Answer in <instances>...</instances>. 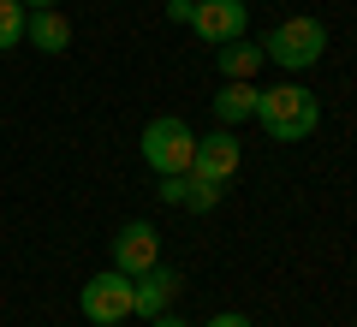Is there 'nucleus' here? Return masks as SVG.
<instances>
[{
  "mask_svg": "<svg viewBox=\"0 0 357 327\" xmlns=\"http://www.w3.org/2000/svg\"><path fill=\"white\" fill-rule=\"evenodd\" d=\"M256 126L274 143H304L310 131L321 126V101L310 96L304 84H274L256 96Z\"/></svg>",
  "mask_w": 357,
  "mask_h": 327,
  "instance_id": "obj_1",
  "label": "nucleus"
},
{
  "mask_svg": "<svg viewBox=\"0 0 357 327\" xmlns=\"http://www.w3.org/2000/svg\"><path fill=\"white\" fill-rule=\"evenodd\" d=\"M262 54L280 72H310V66L328 54V24L321 18H286V24H274L262 36Z\"/></svg>",
  "mask_w": 357,
  "mask_h": 327,
  "instance_id": "obj_2",
  "label": "nucleus"
},
{
  "mask_svg": "<svg viewBox=\"0 0 357 327\" xmlns=\"http://www.w3.org/2000/svg\"><path fill=\"white\" fill-rule=\"evenodd\" d=\"M143 161H149V173L161 178V173H191V155H197V131L185 126L178 114H161V119H149L143 126Z\"/></svg>",
  "mask_w": 357,
  "mask_h": 327,
  "instance_id": "obj_3",
  "label": "nucleus"
},
{
  "mask_svg": "<svg viewBox=\"0 0 357 327\" xmlns=\"http://www.w3.org/2000/svg\"><path fill=\"white\" fill-rule=\"evenodd\" d=\"M77 310H84V321H96V327H119L131 315V274H119V268L89 274L84 291H77Z\"/></svg>",
  "mask_w": 357,
  "mask_h": 327,
  "instance_id": "obj_4",
  "label": "nucleus"
},
{
  "mask_svg": "<svg viewBox=\"0 0 357 327\" xmlns=\"http://www.w3.org/2000/svg\"><path fill=\"white\" fill-rule=\"evenodd\" d=\"M191 30L203 42H238V36H250V6L244 0H197L191 6Z\"/></svg>",
  "mask_w": 357,
  "mask_h": 327,
  "instance_id": "obj_5",
  "label": "nucleus"
},
{
  "mask_svg": "<svg viewBox=\"0 0 357 327\" xmlns=\"http://www.w3.org/2000/svg\"><path fill=\"white\" fill-rule=\"evenodd\" d=\"M238 161H244L238 137H232V126H220V131H208V137H197L191 173H197V178H215V185H227V178L238 173Z\"/></svg>",
  "mask_w": 357,
  "mask_h": 327,
  "instance_id": "obj_6",
  "label": "nucleus"
},
{
  "mask_svg": "<svg viewBox=\"0 0 357 327\" xmlns=\"http://www.w3.org/2000/svg\"><path fill=\"white\" fill-rule=\"evenodd\" d=\"M155 262H161V232H155L149 220H131V227H119V238H114V268H119V274L137 280L143 268H155Z\"/></svg>",
  "mask_w": 357,
  "mask_h": 327,
  "instance_id": "obj_7",
  "label": "nucleus"
},
{
  "mask_svg": "<svg viewBox=\"0 0 357 327\" xmlns=\"http://www.w3.org/2000/svg\"><path fill=\"white\" fill-rule=\"evenodd\" d=\"M178 298V274L167 262L143 268L137 280H131V315H143V321H155V315H167V303Z\"/></svg>",
  "mask_w": 357,
  "mask_h": 327,
  "instance_id": "obj_8",
  "label": "nucleus"
},
{
  "mask_svg": "<svg viewBox=\"0 0 357 327\" xmlns=\"http://www.w3.org/2000/svg\"><path fill=\"white\" fill-rule=\"evenodd\" d=\"M24 42H36L42 54H66V48H72V24H66L60 6H36V13H30Z\"/></svg>",
  "mask_w": 357,
  "mask_h": 327,
  "instance_id": "obj_9",
  "label": "nucleus"
},
{
  "mask_svg": "<svg viewBox=\"0 0 357 327\" xmlns=\"http://www.w3.org/2000/svg\"><path fill=\"white\" fill-rule=\"evenodd\" d=\"M256 96H262V89H256L250 77H227V89L215 96V119H220V126H244V119H256Z\"/></svg>",
  "mask_w": 357,
  "mask_h": 327,
  "instance_id": "obj_10",
  "label": "nucleus"
},
{
  "mask_svg": "<svg viewBox=\"0 0 357 327\" xmlns=\"http://www.w3.org/2000/svg\"><path fill=\"white\" fill-rule=\"evenodd\" d=\"M262 42H250V36H238V42H220L215 48V66H220V77H250L256 84V72H262Z\"/></svg>",
  "mask_w": 357,
  "mask_h": 327,
  "instance_id": "obj_11",
  "label": "nucleus"
},
{
  "mask_svg": "<svg viewBox=\"0 0 357 327\" xmlns=\"http://www.w3.org/2000/svg\"><path fill=\"white\" fill-rule=\"evenodd\" d=\"M24 30H30V6H24V0H0V54L18 48Z\"/></svg>",
  "mask_w": 357,
  "mask_h": 327,
  "instance_id": "obj_12",
  "label": "nucleus"
},
{
  "mask_svg": "<svg viewBox=\"0 0 357 327\" xmlns=\"http://www.w3.org/2000/svg\"><path fill=\"white\" fill-rule=\"evenodd\" d=\"M185 178H191V190H185V208H191V214H208V208L220 202V185H215V178H197V173H185Z\"/></svg>",
  "mask_w": 357,
  "mask_h": 327,
  "instance_id": "obj_13",
  "label": "nucleus"
},
{
  "mask_svg": "<svg viewBox=\"0 0 357 327\" xmlns=\"http://www.w3.org/2000/svg\"><path fill=\"white\" fill-rule=\"evenodd\" d=\"M185 190H191V178H185V173H161V202L185 208Z\"/></svg>",
  "mask_w": 357,
  "mask_h": 327,
  "instance_id": "obj_14",
  "label": "nucleus"
},
{
  "mask_svg": "<svg viewBox=\"0 0 357 327\" xmlns=\"http://www.w3.org/2000/svg\"><path fill=\"white\" fill-rule=\"evenodd\" d=\"M191 6L197 0H167V18H173V24H191Z\"/></svg>",
  "mask_w": 357,
  "mask_h": 327,
  "instance_id": "obj_15",
  "label": "nucleus"
},
{
  "mask_svg": "<svg viewBox=\"0 0 357 327\" xmlns=\"http://www.w3.org/2000/svg\"><path fill=\"white\" fill-rule=\"evenodd\" d=\"M203 327H250V315H238V310H227V315H215V321H203Z\"/></svg>",
  "mask_w": 357,
  "mask_h": 327,
  "instance_id": "obj_16",
  "label": "nucleus"
},
{
  "mask_svg": "<svg viewBox=\"0 0 357 327\" xmlns=\"http://www.w3.org/2000/svg\"><path fill=\"white\" fill-rule=\"evenodd\" d=\"M149 327H191V321H178V315H155Z\"/></svg>",
  "mask_w": 357,
  "mask_h": 327,
  "instance_id": "obj_17",
  "label": "nucleus"
},
{
  "mask_svg": "<svg viewBox=\"0 0 357 327\" xmlns=\"http://www.w3.org/2000/svg\"><path fill=\"white\" fill-rule=\"evenodd\" d=\"M24 6H30V13H36V6H60V0H24Z\"/></svg>",
  "mask_w": 357,
  "mask_h": 327,
  "instance_id": "obj_18",
  "label": "nucleus"
}]
</instances>
